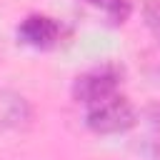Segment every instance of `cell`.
I'll list each match as a JSON object with an SVG mask.
<instances>
[{
    "mask_svg": "<svg viewBox=\"0 0 160 160\" xmlns=\"http://www.w3.org/2000/svg\"><path fill=\"white\" fill-rule=\"evenodd\" d=\"M138 122V112L125 95H110L85 108V125L95 135H120Z\"/></svg>",
    "mask_w": 160,
    "mask_h": 160,
    "instance_id": "cell-1",
    "label": "cell"
},
{
    "mask_svg": "<svg viewBox=\"0 0 160 160\" xmlns=\"http://www.w3.org/2000/svg\"><path fill=\"white\" fill-rule=\"evenodd\" d=\"M120 82H122V68L115 62H102L98 68H90L85 72H80L72 80V100L82 108H90L110 95L120 92Z\"/></svg>",
    "mask_w": 160,
    "mask_h": 160,
    "instance_id": "cell-2",
    "label": "cell"
},
{
    "mask_svg": "<svg viewBox=\"0 0 160 160\" xmlns=\"http://www.w3.org/2000/svg\"><path fill=\"white\" fill-rule=\"evenodd\" d=\"M15 32H18V40L22 45L35 48V50H50L62 38L60 22L50 15H42V12H32V15L22 18Z\"/></svg>",
    "mask_w": 160,
    "mask_h": 160,
    "instance_id": "cell-3",
    "label": "cell"
},
{
    "mask_svg": "<svg viewBox=\"0 0 160 160\" xmlns=\"http://www.w3.org/2000/svg\"><path fill=\"white\" fill-rule=\"evenodd\" d=\"M32 105L18 90H0V130H25L32 125Z\"/></svg>",
    "mask_w": 160,
    "mask_h": 160,
    "instance_id": "cell-4",
    "label": "cell"
},
{
    "mask_svg": "<svg viewBox=\"0 0 160 160\" xmlns=\"http://www.w3.org/2000/svg\"><path fill=\"white\" fill-rule=\"evenodd\" d=\"M90 8H95L110 25H125L128 18L132 15V2L130 0H85Z\"/></svg>",
    "mask_w": 160,
    "mask_h": 160,
    "instance_id": "cell-5",
    "label": "cell"
},
{
    "mask_svg": "<svg viewBox=\"0 0 160 160\" xmlns=\"http://www.w3.org/2000/svg\"><path fill=\"white\" fill-rule=\"evenodd\" d=\"M145 122H148V152L152 160H160V102H152L145 108Z\"/></svg>",
    "mask_w": 160,
    "mask_h": 160,
    "instance_id": "cell-6",
    "label": "cell"
},
{
    "mask_svg": "<svg viewBox=\"0 0 160 160\" xmlns=\"http://www.w3.org/2000/svg\"><path fill=\"white\" fill-rule=\"evenodd\" d=\"M142 22L160 42V0H142Z\"/></svg>",
    "mask_w": 160,
    "mask_h": 160,
    "instance_id": "cell-7",
    "label": "cell"
}]
</instances>
